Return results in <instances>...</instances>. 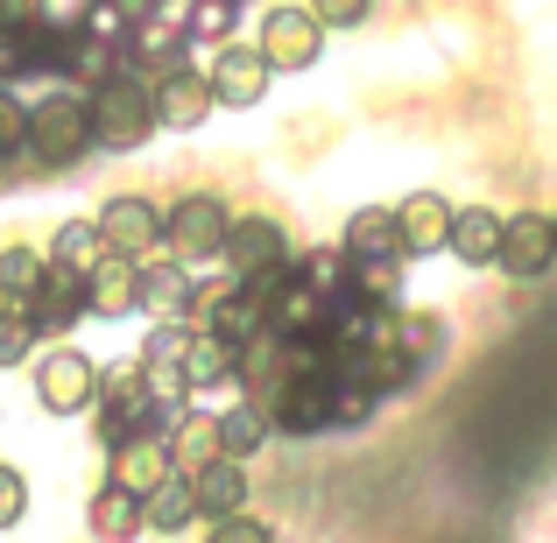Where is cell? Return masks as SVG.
Listing matches in <instances>:
<instances>
[{"instance_id": "obj_1", "label": "cell", "mask_w": 557, "mask_h": 543, "mask_svg": "<svg viewBox=\"0 0 557 543\" xmlns=\"http://www.w3.org/2000/svg\"><path fill=\"white\" fill-rule=\"evenodd\" d=\"M85 121H92V149L127 156L156 135V99L135 71H107V78H92V92H85Z\"/></svg>"}, {"instance_id": "obj_2", "label": "cell", "mask_w": 557, "mask_h": 543, "mask_svg": "<svg viewBox=\"0 0 557 543\" xmlns=\"http://www.w3.org/2000/svg\"><path fill=\"white\" fill-rule=\"evenodd\" d=\"M22 149L36 156L42 170H71L85 149H92V121H85V99L78 92H50L42 107H28V135Z\"/></svg>"}, {"instance_id": "obj_3", "label": "cell", "mask_w": 557, "mask_h": 543, "mask_svg": "<svg viewBox=\"0 0 557 543\" xmlns=\"http://www.w3.org/2000/svg\"><path fill=\"white\" fill-rule=\"evenodd\" d=\"M36 403L50 409V417H78V409H92V395H99V360L92 354H78L71 340H50V346H36Z\"/></svg>"}, {"instance_id": "obj_4", "label": "cell", "mask_w": 557, "mask_h": 543, "mask_svg": "<svg viewBox=\"0 0 557 543\" xmlns=\"http://www.w3.org/2000/svg\"><path fill=\"white\" fill-rule=\"evenodd\" d=\"M92 423L99 437H127V431H170V409L149 395V381H141V367H121V374H99V395H92Z\"/></svg>"}, {"instance_id": "obj_5", "label": "cell", "mask_w": 557, "mask_h": 543, "mask_svg": "<svg viewBox=\"0 0 557 543\" xmlns=\"http://www.w3.org/2000/svg\"><path fill=\"white\" fill-rule=\"evenodd\" d=\"M226 198L219 190H184L163 212V247L177 261H219V240H226Z\"/></svg>"}, {"instance_id": "obj_6", "label": "cell", "mask_w": 557, "mask_h": 543, "mask_svg": "<svg viewBox=\"0 0 557 543\" xmlns=\"http://www.w3.org/2000/svg\"><path fill=\"white\" fill-rule=\"evenodd\" d=\"M261 57H269V71L283 78V71H311L318 50H325V22H318L311 8H269L261 14Z\"/></svg>"}, {"instance_id": "obj_7", "label": "cell", "mask_w": 557, "mask_h": 543, "mask_svg": "<svg viewBox=\"0 0 557 543\" xmlns=\"http://www.w3.org/2000/svg\"><path fill=\"white\" fill-rule=\"evenodd\" d=\"M261 417H269L275 431H289V437L325 431V423H332V381H325V367H297V374L269 395V409H261Z\"/></svg>"}, {"instance_id": "obj_8", "label": "cell", "mask_w": 557, "mask_h": 543, "mask_svg": "<svg viewBox=\"0 0 557 543\" xmlns=\"http://www.w3.org/2000/svg\"><path fill=\"white\" fill-rule=\"evenodd\" d=\"M269 57L255 50V42H219L212 50V71H205V85H212V107H261L269 99Z\"/></svg>"}, {"instance_id": "obj_9", "label": "cell", "mask_w": 557, "mask_h": 543, "mask_svg": "<svg viewBox=\"0 0 557 543\" xmlns=\"http://www.w3.org/2000/svg\"><path fill=\"white\" fill-rule=\"evenodd\" d=\"M99 226V240L113 247V255H156L163 247V205L156 198H141V190H121V198H107V212L92 219Z\"/></svg>"}, {"instance_id": "obj_10", "label": "cell", "mask_w": 557, "mask_h": 543, "mask_svg": "<svg viewBox=\"0 0 557 543\" xmlns=\"http://www.w3.org/2000/svg\"><path fill=\"white\" fill-rule=\"evenodd\" d=\"M557 240H550V212H508L502 219V247H494V269L516 275V283H536L550 275Z\"/></svg>"}, {"instance_id": "obj_11", "label": "cell", "mask_w": 557, "mask_h": 543, "mask_svg": "<svg viewBox=\"0 0 557 543\" xmlns=\"http://www.w3.org/2000/svg\"><path fill=\"white\" fill-rule=\"evenodd\" d=\"M135 311H149V325H170V318L190 311V261H177L170 247L135 261Z\"/></svg>"}, {"instance_id": "obj_12", "label": "cell", "mask_w": 557, "mask_h": 543, "mask_svg": "<svg viewBox=\"0 0 557 543\" xmlns=\"http://www.w3.org/2000/svg\"><path fill=\"white\" fill-rule=\"evenodd\" d=\"M219 261L233 275H255V269H275L289 261V226L269 212H247V219H226V240H219Z\"/></svg>"}, {"instance_id": "obj_13", "label": "cell", "mask_w": 557, "mask_h": 543, "mask_svg": "<svg viewBox=\"0 0 557 543\" xmlns=\"http://www.w3.org/2000/svg\"><path fill=\"white\" fill-rule=\"evenodd\" d=\"M28 311V325H36V340L42 332H50V340H64L71 325H78L85 318V297H78V275H64V269H50V261H42V275L36 283L22 289V297H14Z\"/></svg>"}, {"instance_id": "obj_14", "label": "cell", "mask_w": 557, "mask_h": 543, "mask_svg": "<svg viewBox=\"0 0 557 543\" xmlns=\"http://www.w3.org/2000/svg\"><path fill=\"white\" fill-rule=\"evenodd\" d=\"M163 473H170V445H163V431H127V437H113V445H107V480H113V488L149 494Z\"/></svg>"}, {"instance_id": "obj_15", "label": "cell", "mask_w": 557, "mask_h": 543, "mask_svg": "<svg viewBox=\"0 0 557 543\" xmlns=\"http://www.w3.org/2000/svg\"><path fill=\"white\" fill-rule=\"evenodd\" d=\"M177 367H184L190 395H198V388H226V381L240 374V340H233V332H219V325H190Z\"/></svg>"}, {"instance_id": "obj_16", "label": "cell", "mask_w": 557, "mask_h": 543, "mask_svg": "<svg viewBox=\"0 0 557 543\" xmlns=\"http://www.w3.org/2000/svg\"><path fill=\"white\" fill-rule=\"evenodd\" d=\"M149 99H156V127H198L205 113H212V85H205V71H190V64L156 71Z\"/></svg>"}, {"instance_id": "obj_17", "label": "cell", "mask_w": 557, "mask_h": 543, "mask_svg": "<svg viewBox=\"0 0 557 543\" xmlns=\"http://www.w3.org/2000/svg\"><path fill=\"white\" fill-rule=\"evenodd\" d=\"M78 297H85V318H127L135 311V255H99L92 269L78 275Z\"/></svg>"}, {"instance_id": "obj_18", "label": "cell", "mask_w": 557, "mask_h": 543, "mask_svg": "<svg viewBox=\"0 0 557 543\" xmlns=\"http://www.w3.org/2000/svg\"><path fill=\"white\" fill-rule=\"evenodd\" d=\"M184 480H190V508H198V522H205V516H233V508H247V466L226 459V452H212V459H205L198 473H184Z\"/></svg>"}, {"instance_id": "obj_19", "label": "cell", "mask_w": 557, "mask_h": 543, "mask_svg": "<svg viewBox=\"0 0 557 543\" xmlns=\"http://www.w3.org/2000/svg\"><path fill=\"white\" fill-rule=\"evenodd\" d=\"M494 247H502V212L494 205H451L445 255H459L466 269H494Z\"/></svg>"}, {"instance_id": "obj_20", "label": "cell", "mask_w": 557, "mask_h": 543, "mask_svg": "<svg viewBox=\"0 0 557 543\" xmlns=\"http://www.w3.org/2000/svg\"><path fill=\"white\" fill-rule=\"evenodd\" d=\"M395 226H403V255H437L451 233V205L437 198V190H409L403 205H395Z\"/></svg>"}, {"instance_id": "obj_21", "label": "cell", "mask_w": 557, "mask_h": 543, "mask_svg": "<svg viewBox=\"0 0 557 543\" xmlns=\"http://www.w3.org/2000/svg\"><path fill=\"white\" fill-rule=\"evenodd\" d=\"M190 522H198V508H190V480H184V473H163L149 494H141V530H156V536H184Z\"/></svg>"}, {"instance_id": "obj_22", "label": "cell", "mask_w": 557, "mask_h": 543, "mask_svg": "<svg viewBox=\"0 0 557 543\" xmlns=\"http://www.w3.org/2000/svg\"><path fill=\"white\" fill-rule=\"evenodd\" d=\"M85 522H92V536L99 543H135L141 536V494H127V488H99L92 494V508H85Z\"/></svg>"}, {"instance_id": "obj_23", "label": "cell", "mask_w": 557, "mask_h": 543, "mask_svg": "<svg viewBox=\"0 0 557 543\" xmlns=\"http://www.w3.org/2000/svg\"><path fill=\"white\" fill-rule=\"evenodd\" d=\"M346 255H403V226H395V205H360L339 233Z\"/></svg>"}, {"instance_id": "obj_24", "label": "cell", "mask_w": 557, "mask_h": 543, "mask_svg": "<svg viewBox=\"0 0 557 543\" xmlns=\"http://www.w3.org/2000/svg\"><path fill=\"white\" fill-rule=\"evenodd\" d=\"M163 445H170V473H198V466L219 452L212 409H190V417H177V431H163Z\"/></svg>"}, {"instance_id": "obj_25", "label": "cell", "mask_w": 557, "mask_h": 543, "mask_svg": "<svg viewBox=\"0 0 557 543\" xmlns=\"http://www.w3.org/2000/svg\"><path fill=\"white\" fill-rule=\"evenodd\" d=\"M212 431H219V452H226V459H255V452L269 445V417H261V403H233V409H219Z\"/></svg>"}, {"instance_id": "obj_26", "label": "cell", "mask_w": 557, "mask_h": 543, "mask_svg": "<svg viewBox=\"0 0 557 543\" xmlns=\"http://www.w3.org/2000/svg\"><path fill=\"white\" fill-rule=\"evenodd\" d=\"M99 255H107V240H99L92 219H64V226L50 233V255H42V261H50V269H64V275H85Z\"/></svg>"}, {"instance_id": "obj_27", "label": "cell", "mask_w": 557, "mask_h": 543, "mask_svg": "<svg viewBox=\"0 0 557 543\" xmlns=\"http://www.w3.org/2000/svg\"><path fill=\"white\" fill-rule=\"evenodd\" d=\"M403 261L409 255H346V289H354V297H374V304L403 297Z\"/></svg>"}, {"instance_id": "obj_28", "label": "cell", "mask_w": 557, "mask_h": 543, "mask_svg": "<svg viewBox=\"0 0 557 543\" xmlns=\"http://www.w3.org/2000/svg\"><path fill=\"white\" fill-rule=\"evenodd\" d=\"M445 340H451V332H445V318H437V311H409V318H395V346H403V354L417 360V367L445 354Z\"/></svg>"}, {"instance_id": "obj_29", "label": "cell", "mask_w": 557, "mask_h": 543, "mask_svg": "<svg viewBox=\"0 0 557 543\" xmlns=\"http://www.w3.org/2000/svg\"><path fill=\"white\" fill-rule=\"evenodd\" d=\"M289 275H297V283H311L318 297H332V289H346V247H311V255H289Z\"/></svg>"}, {"instance_id": "obj_30", "label": "cell", "mask_w": 557, "mask_h": 543, "mask_svg": "<svg viewBox=\"0 0 557 543\" xmlns=\"http://www.w3.org/2000/svg\"><path fill=\"white\" fill-rule=\"evenodd\" d=\"M233 14H240V0H190L184 42H226L233 36Z\"/></svg>"}, {"instance_id": "obj_31", "label": "cell", "mask_w": 557, "mask_h": 543, "mask_svg": "<svg viewBox=\"0 0 557 543\" xmlns=\"http://www.w3.org/2000/svg\"><path fill=\"white\" fill-rule=\"evenodd\" d=\"M36 275H42V247L36 240H8L0 247V297H22Z\"/></svg>"}, {"instance_id": "obj_32", "label": "cell", "mask_w": 557, "mask_h": 543, "mask_svg": "<svg viewBox=\"0 0 557 543\" xmlns=\"http://www.w3.org/2000/svg\"><path fill=\"white\" fill-rule=\"evenodd\" d=\"M36 346H42V340H36V325H28V311L8 297V311H0V367H22Z\"/></svg>"}, {"instance_id": "obj_33", "label": "cell", "mask_w": 557, "mask_h": 543, "mask_svg": "<svg viewBox=\"0 0 557 543\" xmlns=\"http://www.w3.org/2000/svg\"><path fill=\"white\" fill-rule=\"evenodd\" d=\"M205 543H275V530L247 508H233V516H205Z\"/></svg>"}, {"instance_id": "obj_34", "label": "cell", "mask_w": 557, "mask_h": 543, "mask_svg": "<svg viewBox=\"0 0 557 543\" xmlns=\"http://www.w3.org/2000/svg\"><path fill=\"white\" fill-rule=\"evenodd\" d=\"M135 367H141V381H149V395H156V403L170 409V417H177V403H184V395H190L184 367H177V360H135Z\"/></svg>"}, {"instance_id": "obj_35", "label": "cell", "mask_w": 557, "mask_h": 543, "mask_svg": "<svg viewBox=\"0 0 557 543\" xmlns=\"http://www.w3.org/2000/svg\"><path fill=\"white\" fill-rule=\"evenodd\" d=\"M85 36H99V42H127V28H135V14L121 8V0H85Z\"/></svg>"}, {"instance_id": "obj_36", "label": "cell", "mask_w": 557, "mask_h": 543, "mask_svg": "<svg viewBox=\"0 0 557 543\" xmlns=\"http://www.w3.org/2000/svg\"><path fill=\"white\" fill-rule=\"evenodd\" d=\"M64 64H71V78H85V85H92V78H107V71H113V42L78 36V42L64 50Z\"/></svg>"}, {"instance_id": "obj_37", "label": "cell", "mask_w": 557, "mask_h": 543, "mask_svg": "<svg viewBox=\"0 0 557 543\" xmlns=\"http://www.w3.org/2000/svg\"><path fill=\"white\" fill-rule=\"evenodd\" d=\"M22 135H28V107L14 92H0V163H8V156H22Z\"/></svg>"}, {"instance_id": "obj_38", "label": "cell", "mask_w": 557, "mask_h": 543, "mask_svg": "<svg viewBox=\"0 0 557 543\" xmlns=\"http://www.w3.org/2000/svg\"><path fill=\"white\" fill-rule=\"evenodd\" d=\"M304 8H311L325 28H360L374 14V0H304Z\"/></svg>"}, {"instance_id": "obj_39", "label": "cell", "mask_w": 557, "mask_h": 543, "mask_svg": "<svg viewBox=\"0 0 557 543\" xmlns=\"http://www.w3.org/2000/svg\"><path fill=\"white\" fill-rule=\"evenodd\" d=\"M22 516H28V480L14 466H0V530H14Z\"/></svg>"}, {"instance_id": "obj_40", "label": "cell", "mask_w": 557, "mask_h": 543, "mask_svg": "<svg viewBox=\"0 0 557 543\" xmlns=\"http://www.w3.org/2000/svg\"><path fill=\"white\" fill-rule=\"evenodd\" d=\"M42 14H50V0H0V28H14V36H22V28H36Z\"/></svg>"}, {"instance_id": "obj_41", "label": "cell", "mask_w": 557, "mask_h": 543, "mask_svg": "<svg viewBox=\"0 0 557 543\" xmlns=\"http://www.w3.org/2000/svg\"><path fill=\"white\" fill-rule=\"evenodd\" d=\"M121 8H141V14H156V8H170V0H121Z\"/></svg>"}, {"instance_id": "obj_42", "label": "cell", "mask_w": 557, "mask_h": 543, "mask_svg": "<svg viewBox=\"0 0 557 543\" xmlns=\"http://www.w3.org/2000/svg\"><path fill=\"white\" fill-rule=\"evenodd\" d=\"M550 240H557V212H550Z\"/></svg>"}]
</instances>
